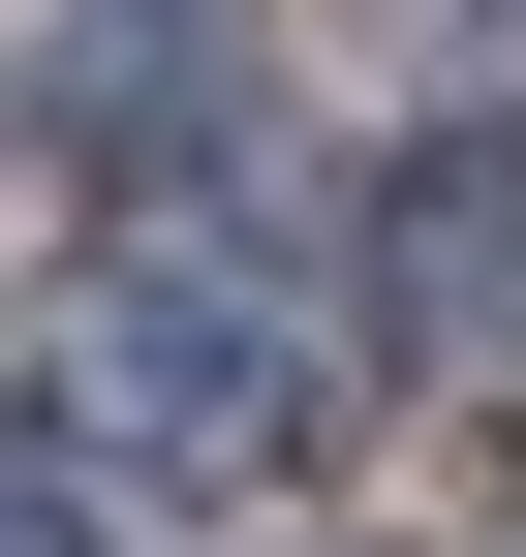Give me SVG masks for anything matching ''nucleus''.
<instances>
[{"instance_id": "obj_2", "label": "nucleus", "mask_w": 526, "mask_h": 557, "mask_svg": "<svg viewBox=\"0 0 526 557\" xmlns=\"http://www.w3.org/2000/svg\"><path fill=\"white\" fill-rule=\"evenodd\" d=\"M217 156H248V32L217 0H93L32 62V186H93V218H186Z\"/></svg>"}, {"instance_id": "obj_1", "label": "nucleus", "mask_w": 526, "mask_h": 557, "mask_svg": "<svg viewBox=\"0 0 526 557\" xmlns=\"http://www.w3.org/2000/svg\"><path fill=\"white\" fill-rule=\"evenodd\" d=\"M310 434H341V372H310L279 278L155 248V278L62 310V465H124V496H310Z\"/></svg>"}, {"instance_id": "obj_5", "label": "nucleus", "mask_w": 526, "mask_h": 557, "mask_svg": "<svg viewBox=\"0 0 526 557\" xmlns=\"http://www.w3.org/2000/svg\"><path fill=\"white\" fill-rule=\"evenodd\" d=\"M496 465H526V434H496Z\"/></svg>"}, {"instance_id": "obj_4", "label": "nucleus", "mask_w": 526, "mask_h": 557, "mask_svg": "<svg viewBox=\"0 0 526 557\" xmlns=\"http://www.w3.org/2000/svg\"><path fill=\"white\" fill-rule=\"evenodd\" d=\"M0 557H93V496H62V465H0Z\"/></svg>"}, {"instance_id": "obj_3", "label": "nucleus", "mask_w": 526, "mask_h": 557, "mask_svg": "<svg viewBox=\"0 0 526 557\" xmlns=\"http://www.w3.org/2000/svg\"><path fill=\"white\" fill-rule=\"evenodd\" d=\"M372 310L403 341H526V124H403V156H372Z\"/></svg>"}]
</instances>
